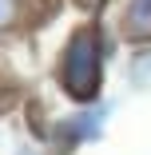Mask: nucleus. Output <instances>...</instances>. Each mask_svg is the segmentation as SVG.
<instances>
[{
  "label": "nucleus",
  "mask_w": 151,
  "mask_h": 155,
  "mask_svg": "<svg viewBox=\"0 0 151 155\" xmlns=\"http://www.w3.org/2000/svg\"><path fill=\"white\" fill-rule=\"evenodd\" d=\"M56 80L76 104H92L100 96V84H103V32L96 24H84V28L72 32L68 48L60 52Z\"/></svg>",
  "instance_id": "f257e3e1"
},
{
  "label": "nucleus",
  "mask_w": 151,
  "mask_h": 155,
  "mask_svg": "<svg viewBox=\"0 0 151 155\" xmlns=\"http://www.w3.org/2000/svg\"><path fill=\"white\" fill-rule=\"evenodd\" d=\"M111 107L107 104H87V107H76L68 119H60L56 123V139L64 143V147H76V143H96L103 135V123H107Z\"/></svg>",
  "instance_id": "f03ea898"
},
{
  "label": "nucleus",
  "mask_w": 151,
  "mask_h": 155,
  "mask_svg": "<svg viewBox=\"0 0 151 155\" xmlns=\"http://www.w3.org/2000/svg\"><path fill=\"white\" fill-rule=\"evenodd\" d=\"M123 32L131 40H151V0H127Z\"/></svg>",
  "instance_id": "7ed1b4c3"
},
{
  "label": "nucleus",
  "mask_w": 151,
  "mask_h": 155,
  "mask_svg": "<svg viewBox=\"0 0 151 155\" xmlns=\"http://www.w3.org/2000/svg\"><path fill=\"white\" fill-rule=\"evenodd\" d=\"M131 84H135V87H151V52L135 56V64H131Z\"/></svg>",
  "instance_id": "20e7f679"
},
{
  "label": "nucleus",
  "mask_w": 151,
  "mask_h": 155,
  "mask_svg": "<svg viewBox=\"0 0 151 155\" xmlns=\"http://www.w3.org/2000/svg\"><path fill=\"white\" fill-rule=\"evenodd\" d=\"M20 12H24L20 0H0V32L16 28V24H20Z\"/></svg>",
  "instance_id": "39448f33"
},
{
  "label": "nucleus",
  "mask_w": 151,
  "mask_h": 155,
  "mask_svg": "<svg viewBox=\"0 0 151 155\" xmlns=\"http://www.w3.org/2000/svg\"><path fill=\"white\" fill-rule=\"evenodd\" d=\"M16 155H36V151H32V147H20V151H16Z\"/></svg>",
  "instance_id": "423d86ee"
}]
</instances>
